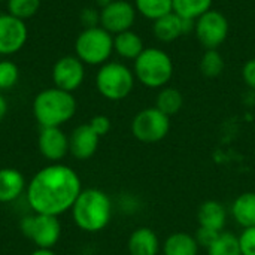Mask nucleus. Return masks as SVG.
I'll list each match as a JSON object with an SVG mask.
<instances>
[{
	"mask_svg": "<svg viewBox=\"0 0 255 255\" xmlns=\"http://www.w3.org/2000/svg\"><path fill=\"white\" fill-rule=\"evenodd\" d=\"M37 143L40 154L51 161H58L69 152V137L60 127L42 128Z\"/></svg>",
	"mask_w": 255,
	"mask_h": 255,
	"instance_id": "4468645a",
	"label": "nucleus"
},
{
	"mask_svg": "<svg viewBox=\"0 0 255 255\" xmlns=\"http://www.w3.org/2000/svg\"><path fill=\"white\" fill-rule=\"evenodd\" d=\"M145 49L142 37L133 31L127 30L114 36V52L123 60H136Z\"/></svg>",
	"mask_w": 255,
	"mask_h": 255,
	"instance_id": "412c9836",
	"label": "nucleus"
},
{
	"mask_svg": "<svg viewBox=\"0 0 255 255\" xmlns=\"http://www.w3.org/2000/svg\"><path fill=\"white\" fill-rule=\"evenodd\" d=\"M19 81V67L12 60H0V91L13 88Z\"/></svg>",
	"mask_w": 255,
	"mask_h": 255,
	"instance_id": "cd10ccee",
	"label": "nucleus"
},
{
	"mask_svg": "<svg viewBox=\"0 0 255 255\" xmlns=\"http://www.w3.org/2000/svg\"><path fill=\"white\" fill-rule=\"evenodd\" d=\"M173 61L170 55L164 49L155 46L145 48L133 64L136 81L151 90H160L166 87L173 76Z\"/></svg>",
	"mask_w": 255,
	"mask_h": 255,
	"instance_id": "20e7f679",
	"label": "nucleus"
},
{
	"mask_svg": "<svg viewBox=\"0 0 255 255\" xmlns=\"http://www.w3.org/2000/svg\"><path fill=\"white\" fill-rule=\"evenodd\" d=\"M232 217L242 229L255 227V193L247 191L239 194L232 203Z\"/></svg>",
	"mask_w": 255,
	"mask_h": 255,
	"instance_id": "aec40b11",
	"label": "nucleus"
},
{
	"mask_svg": "<svg viewBox=\"0 0 255 255\" xmlns=\"http://www.w3.org/2000/svg\"><path fill=\"white\" fill-rule=\"evenodd\" d=\"M220 233L221 232H214V230H209V229H205V227H199L197 232L194 233V238H196V241H197L200 248L208 250Z\"/></svg>",
	"mask_w": 255,
	"mask_h": 255,
	"instance_id": "c756f323",
	"label": "nucleus"
},
{
	"mask_svg": "<svg viewBox=\"0 0 255 255\" xmlns=\"http://www.w3.org/2000/svg\"><path fill=\"white\" fill-rule=\"evenodd\" d=\"M82 191L78 173L66 164L40 169L27 185V202L34 214L58 217L72 209Z\"/></svg>",
	"mask_w": 255,
	"mask_h": 255,
	"instance_id": "f257e3e1",
	"label": "nucleus"
},
{
	"mask_svg": "<svg viewBox=\"0 0 255 255\" xmlns=\"http://www.w3.org/2000/svg\"><path fill=\"white\" fill-rule=\"evenodd\" d=\"M111 1H112V0H97V3H99L102 7H103V6H106V4H108V3H111Z\"/></svg>",
	"mask_w": 255,
	"mask_h": 255,
	"instance_id": "c9c22d12",
	"label": "nucleus"
},
{
	"mask_svg": "<svg viewBox=\"0 0 255 255\" xmlns=\"http://www.w3.org/2000/svg\"><path fill=\"white\" fill-rule=\"evenodd\" d=\"M194 22L196 21L184 19L175 12H170L152 22V33L157 40L163 43H170L178 40L181 36L194 31Z\"/></svg>",
	"mask_w": 255,
	"mask_h": 255,
	"instance_id": "ddd939ff",
	"label": "nucleus"
},
{
	"mask_svg": "<svg viewBox=\"0 0 255 255\" xmlns=\"http://www.w3.org/2000/svg\"><path fill=\"white\" fill-rule=\"evenodd\" d=\"M6 112H7V102H6V99L3 97L1 91H0V121L4 118Z\"/></svg>",
	"mask_w": 255,
	"mask_h": 255,
	"instance_id": "72a5a7b5",
	"label": "nucleus"
},
{
	"mask_svg": "<svg viewBox=\"0 0 255 255\" xmlns=\"http://www.w3.org/2000/svg\"><path fill=\"white\" fill-rule=\"evenodd\" d=\"M199 250L200 247L194 235L185 232H175L161 244L163 255H197Z\"/></svg>",
	"mask_w": 255,
	"mask_h": 255,
	"instance_id": "6ab92c4d",
	"label": "nucleus"
},
{
	"mask_svg": "<svg viewBox=\"0 0 255 255\" xmlns=\"http://www.w3.org/2000/svg\"><path fill=\"white\" fill-rule=\"evenodd\" d=\"M206 251L208 255H242L239 236L230 232H221Z\"/></svg>",
	"mask_w": 255,
	"mask_h": 255,
	"instance_id": "393cba45",
	"label": "nucleus"
},
{
	"mask_svg": "<svg viewBox=\"0 0 255 255\" xmlns=\"http://www.w3.org/2000/svg\"><path fill=\"white\" fill-rule=\"evenodd\" d=\"M229 31L227 16L217 9L208 10L194 22V34L205 49H218L226 42Z\"/></svg>",
	"mask_w": 255,
	"mask_h": 255,
	"instance_id": "6e6552de",
	"label": "nucleus"
},
{
	"mask_svg": "<svg viewBox=\"0 0 255 255\" xmlns=\"http://www.w3.org/2000/svg\"><path fill=\"white\" fill-rule=\"evenodd\" d=\"M54 87L73 93L85 79V64L76 55H63L58 58L51 70Z\"/></svg>",
	"mask_w": 255,
	"mask_h": 255,
	"instance_id": "9b49d317",
	"label": "nucleus"
},
{
	"mask_svg": "<svg viewBox=\"0 0 255 255\" xmlns=\"http://www.w3.org/2000/svg\"><path fill=\"white\" fill-rule=\"evenodd\" d=\"M224 67H226V63L218 49H205L199 63L200 73L205 78H209V79L218 78L224 72Z\"/></svg>",
	"mask_w": 255,
	"mask_h": 255,
	"instance_id": "a878e982",
	"label": "nucleus"
},
{
	"mask_svg": "<svg viewBox=\"0 0 255 255\" xmlns=\"http://www.w3.org/2000/svg\"><path fill=\"white\" fill-rule=\"evenodd\" d=\"M30 255H57L52 250H43V248H37L36 251H33Z\"/></svg>",
	"mask_w": 255,
	"mask_h": 255,
	"instance_id": "f704fd0d",
	"label": "nucleus"
},
{
	"mask_svg": "<svg viewBox=\"0 0 255 255\" xmlns=\"http://www.w3.org/2000/svg\"><path fill=\"white\" fill-rule=\"evenodd\" d=\"M76 108L75 96L57 87L39 91L33 100V115L42 128L66 124L75 117Z\"/></svg>",
	"mask_w": 255,
	"mask_h": 255,
	"instance_id": "7ed1b4c3",
	"label": "nucleus"
},
{
	"mask_svg": "<svg viewBox=\"0 0 255 255\" xmlns=\"http://www.w3.org/2000/svg\"><path fill=\"white\" fill-rule=\"evenodd\" d=\"M28 39V27L24 19L10 13H0V55L9 57L19 52Z\"/></svg>",
	"mask_w": 255,
	"mask_h": 255,
	"instance_id": "f8f14e48",
	"label": "nucleus"
},
{
	"mask_svg": "<svg viewBox=\"0 0 255 255\" xmlns=\"http://www.w3.org/2000/svg\"><path fill=\"white\" fill-rule=\"evenodd\" d=\"M21 229L22 233L28 239H31L37 248L43 250L54 248L61 236V224L58 221V217L54 215L36 214L27 217L22 220Z\"/></svg>",
	"mask_w": 255,
	"mask_h": 255,
	"instance_id": "1a4fd4ad",
	"label": "nucleus"
},
{
	"mask_svg": "<svg viewBox=\"0 0 255 255\" xmlns=\"http://www.w3.org/2000/svg\"><path fill=\"white\" fill-rule=\"evenodd\" d=\"M136 12L152 22L158 18L173 12L172 0H134Z\"/></svg>",
	"mask_w": 255,
	"mask_h": 255,
	"instance_id": "b1692460",
	"label": "nucleus"
},
{
	"mask_svg": "<svg viewBox=\"0 0 255 255\" xmlns=\"http://www.w3.org/2000/svg\"><path fill=\"white\" fill-rule=\"evenodd\" d=\"M242 79L247 87L255 91V58H250L242 67Z\"/></svg>",
	"mask_w": 255,
	"mask_h": 255,
	"instance_id": "473e14b6",
	"label": "nucleus"
},
{
	"mask_svg": "<svg viewBox=\"0 0 255 255\" xmlns=\"http://www.w3.org/2000/svg\"><path fill=\"white\" fill-rule=\"evenodd\" d=\"M133 70L121 61H108L96 73V88L102 97L111 102H120L128 97L134 88Z\"/></svg>",
	"mask_w": 255,
	"mask_h": 255,
	"instance_id": "39448f33",
	"label": "nucleus"
},
{
	"mask_svg": "<svg viewBox=\"0 0 255 255\" xmlns=\"http://www.w3.org/2000/svg\"><path fill=\"white\" fill-rule=\"evenodd\" d=\"M173 12L184 19L196 21L212 9L214 0H172Z\"/></svg>",
	"mask_w": 255,
	"mask_h": 255,
	"instance_id": "5701e85b",
	"label": "nucleus"
},
{
	"mask_svg": "<svg viewBox=\"0 0 255 255\" xmlns=\"http://www.w3.org/2000/svg\"><path fill=\"white\" fill-rule=\"evenodd\" d=\"M170 131V117L155 106L137 112L131 121V134L142 143H157Z\"/></svg>",
	"mask_w": 255,
	"mask_h": 255,
	"instance_id": "0eeeda50",
	"label": "nucleus"
},
{
	"mask_svg": "<svg viewBox=\"0 0 255 255\" xmlns=\"http://www.w3.org/2000/svg\"><path fill=\"white\" fill-rule=\"evenodd\" d=\"M199 227H205L214 232H223L227 223V209L217 200H206L197 209Z\"/></svg>",
	"mask_w": 255,
	"mask_h": 255,
	"instance_id": "f3484780",
	"label": "nucleus"
},
{
	"mask_svg": "<svg viewBox=\"0 0 255 255\" xmlns=\"http://www.w3.org/2000/svg\"><path fill=\"white\" fill-rule=\"evenodd\" d=\"M136 7L127 0H112L100 9V27L112 36L131 30L136 22Z\"/></svg>",
	"mask_w": 255,
	"mask_h": 255,
	"instance_id": "9d476101",
	"label": "nucleus"
},
{
	"mask_svg": "<svg viewBox=\"0 0 255 255\" xmlns=\"http://www.w3.org/2000/svg\"><path fill=\"white\" fill-rule=\"evenodd\" d=\"M6 7L7 13L25 21L37 13L40 0H6Z\"/></svg>",
	"mask_w": 255,
	"mask_h": 255,
	"instance_id": "bb28decb",
	"label": "nucleus"
},
{
	"mask_svg": "<svg viewBox=\"0 0 255 255\" xmlns=\"http://www.w3.org/2000/svg\"><path fill=\"white\" fill-rule=\"evenodd\" d=\"M90 127L102 137L109 133L111 130V120L106 115H96L90 120Z\"/></svg>",
	"mask_w": 255,
	"mask_h": 255,
	"instance_id": "7c9ffc66",
	"label": "nucleus"
},
{
	"mask_svg": "<svg viewBox=\"0 0 255 255\" xmlns=\"http://www.w3.org/2000/svg\"><path fill=\"white\" fill-rule=\"evenodd\" d=\"M25 188L22 173L12 167L0 169V203L16 200Z\"/></svg>",
	"mask_w": 255,
	"mask_h": 255,
	"instance_id": "a211bd4d",
	"label": "nucleus"
},
{
	"mask_svg": "<svg viewBox=\"0 0 255 255\" xmlns=\"http://www.w3.org/2000/svg\"><path fill=\"white\" fill-rule=\"evenodd\" d=\"M79 18L85 28L100 25V10H96L94 7H84L81 10Z\"/></svg>",
	"mask_w": 255,
	"mask_h": 255,
	"instance_id": "2f4dec72",
	"label": "nucleus"
},
{
	"mask_svg": "<svg viewBox=\"0 0 255 255\" xmlns=\"http://www.w3.org/2000/svg\"><path fill=\"white\" fill-rule=\"evenodd\" d=\"M154 106L172 118L184 108V94L178 88L166 85V87L160 88L158 94L155 96Z\"/></svg>",
	"mask_w": 255,
	"mask_h": 255,
	"instance_id": "4be33fe9",
	"label": "nucleus"
},
{
	"mask_svg": "<svg viewBox=\"0 0 255 255\" xmlns=\"http://www.w3.org/2000/svg\"><path fill=\"white\" fill-rule=\"evenodd\" d=\"M114 54V36L103 27L84 28L75 39V55L88 66H102L111 61Z\"/></svg>",
	"mask_w": 255,
	"mask_h": 255,
	"instance_id": "423d86ee",
	"label": "nucleus"
},
{
	"mask_svg": "<svg viewBox=\"0 0 255 255\" xmlns=\"http://www.w3.org/2000/svg\"><path fill=\"white\" fill-rule=\"evenodd\" d=\"M0 1H3V0H0Z\"/></svg>",
	"mask_w": 255,
	"mask_h": 255,
	"instance_id": "e433bc0d",
	"label": "nucleus"
},
{
	"mask_svg": "<svg viewBox=\"0 0 255 255\" xmlns=\"http://www.w3.org/2000/svg\"><path fill=\"white\" fill-rule=\"evenodd\" d=\"M75 224L88 233L103 230L112 218V200L99 188L82 190L72 206Z\"/></svg>",
	"mask_w": 255,
	"mask_h": 255,
	"instance_id": "f03ea898",
	"label": "nucleus"
},
{
	"mask_svg": "<svg viewBox=\"0 0 255 255\" xmlns=\"http://www.w3.org/2000/svg\"><path fill=\"white\" fill-rule=\"evenodd\" d=\"M100 136L90 127V124L78 126L69 137V152L78 160L91 158L99 148Z\"/></svg>",
	"mask_w": 255,
	"mask_h": 255,
	"instance_id": "2eb2a0df",
	"label": "nucleus"
},
{
	"mask_svg": "<svg viewBox=\"0 0 255 255\" xmlns=\"http://www.w3.org/2000/svg\"><path fill=\"white\" fill-rule=\"evenodd\" d=\"M239 245L242 255H255V227L242 229L239 235Z\"/></svg>",
	"mask_w": 255,
	"mask_h": 255,
	"instance_id": "c85d7f7f",
	"label": "nucleus"
},
{
	"mask_svg": "<svg viewBox=\"0 0 255 255\" xmlns=\"http://www.w3.org/2000/svg\"><path fill=\"white\" fill-rule=\"evenodd\" d=\"M127 250L130 255H158L161 251V244L152 229L139 227L131 232Z\"/></svg>",
	"mask_w": 255,
	"mask_h": 255,
	"instance_id": "dca6fc26",
	"label": "nucleus"
}]
</instances>
